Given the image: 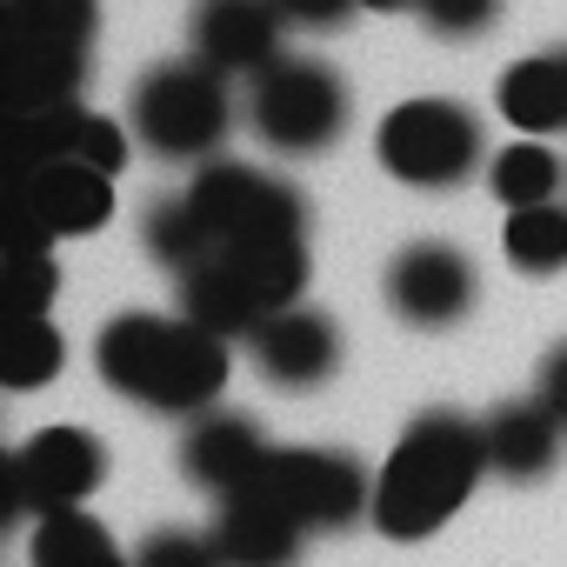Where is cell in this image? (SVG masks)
Masks as SVG:
<instances>
[{
  "label": "cell",
  "mask_w": 567,
  "mask_h": 567,
  "mask_svg": "<svg viewBox=\"0 0 567 567\" xmlns=\"http://www.w3.org/2000/svg\"><path fill=\"white\" fill-rule=\"evenodd\" d=\"M501 254H507L514 274H534V280L560 274V267H567V207H560V200L514 207V214L501 220Z\"/></svg>",
  "instance_id": "cell-21"
},
{
  "label": "cell",
  "mask_w": 567,
  "mask_h": 567,
  "mask_svg": "<svg viewBox=\"0 0 567 567\" xmlns=\"http://www.w3.org/2000/svg\"><path fill=\"white\" fill-rule=\"evenodd\" d=\"M267 454H274V441L260 434V421H247L234 408H207L181 434V474L194 487H207L214 501L234 494V487H247V481H260Z\"/></svg>",
  "instance_id": "cell-15"
},
{
  "label": "cell",
  "mask_w": 567,
  "mask_h": 567,
  "mask_svg": "<svg viewBox=\"0 0 567 567\" xmlns=\"http://www.w3.org/2000/svg\"><path fill=\"white\" fill-rule=\"evenodd\" d=\"M8 280H14V321L48 315V308H54V295H61L54 247H41V240H14V247H8Z\"/></svg>",
  "instance_id": "cell-25"
},
{
  "label": "cell",
  "mask_w": 567,
  "mask_h": 567,
  "mask_svg": "<svg viewBox=\"0 0 567 567\" xmlns=\"http://www.w3.org/2000/svg\"><path fill=\"white\" fill-rule=\"evenodd\" d=\"M560 181H567L560 154H554L547 141H534V134H520V141H507V147L487 154V194H494L507 214H514V207L560 200Z\"/></svg>",
  "instance_id": "cell-19"
},
{
  "label": "cell",
  "mask_w": 567,
  "mask_h": 567,
  "mask_svg": "<svg viewBox=\"0 0 567 567\" xmlns=\"http://www.w3.org/2000/svg\"><path fill=\"white\" fill-rule=\"evenodd\" d=\"M181 280V315L220 341H247L274 315L301 308L308 240H214Z\"/></svg>",
  "instance_id": "cell-3"
},
{
  "label": "cell",
  "mask_w": 567,
  "mask_h": 567,
  "mask_svg": "<svg viewBox=\"0 0 567 567\" xmlns=\"http://www.w3.org/2000/svg\"><path fill=\"white\" fill-rule=\"evenodd\" d=\"M227 81L200 61H161L134 81V101H127V127L147 154L161 161H214L220 141H227Z\"/></svg>",
  "instance_id": "cell-5"
},
{
  "label": "cell",
  "mask_w": 567,
  "mask_h": 567,
  "mask_svg": "<svg viewBox=\"0 0 567 567\" xmlns=\"http://www.w3.org/2000/svg\"><path fill=\"white\" fill-rule=\"evenodd\" d=\"M114 214V174L87 167V161H28L14 181V240H68V234H94Z\"/></svg>",
  "instance_id": "cell-10"
},
{
  "label": "cell",
  "mask_w": 567,
  "mask_h": 567,
  "mask_svg": "<svg viewBox=\"0 0 567 567\" xmlns=\"http://www.w3.org/2000/svg\"><path fill=\"white\" fill-rule=\"evenodd\" d=\"M501 8L507 0H421V28L427 34H441V41H474V34H487L494 21H501Z\"/></svg>",
  "instance_id": "cell-27"
},
{
  "label": "cell",
  "mask_w": 567,
  "mask_h": 567,
  "mask_svg": "<svg viewBox=\"0 0 567 567\" xmlns=\"http://www.w3.org/2000/svg\"><path fill=\"white\" fill-rule=\"evenodd\" d=\"M494 114L534 141L547 134H567V48H540V54H520L501 87H494Z\"/></svg>",
  "instance_id": "cell-18"
},
{
  "label": "cell",
  "mask_w": 567,
  "mask_h": 567,
  "mask_svg": "<svg viewBox=\"0 0 567 567\" xmlns=\"http://www.w3.org/2000/svg\"><path fill=\"white\" fill-rule=\"evenodd\" d=\"M534 394L560 414V427H567V341L560 348H547V361H540V374H534Z\"/></svg>",
  "instance_id": "cell-29"
},
{
  "label": "cell",
  "mask_w": 567,
  "mask_h": 567,
  "mask_svg": "<svg viewBox=\"0 0 567 567\" xmlns=\"http://www.w3.org/2000/svg\"><path fill=\"white\" fill-rule=\"evenodd\" d=\"M381 295H388V308L408 328H454L474 308V295H481V274H474V260L454 240H408L388 260Z\"/></svg>",
  "instance_id": "cell-11"
},
{
  "label": "cell",
  "mask_w": 567,
  "mask_h": 567,
  "mask_svg": "<svg viewBox=\"0 0 567 567\" xmlns=\"http://www.w3.org/2000/svg\"><path fill=\"white\" fill-rule=\"evenodd\" d=\"M374 161L401 181V187H461L467 174L487 167V141H481V114L447 101V94H414L401 107L381 114L374 127Z\"/></svg>",
  "instance_id": "cell-4"
},
{
  "label": "cell",
  "mask_w": 567,
  "mask_h": 567,
  "mask_svg": "<svg viewBox=\"0 0 567 567\" xmlns=\"http://www.w3.org/2000/svg\"><path fill=\"white\" fill-rule=\"evenodd\" d=\"M141 240H147V254H154L161 267H174V274H187V267L214 247L207 227H200V214L187 207V194H181V200H154L147 220H141Z\"/></svg>",
  "instance_id": "cell-23"
},
{
  "label": "cell",
  "mask_w": 567,
  "mask_h": 567,
  "mask_svg": "<svg viewBox=\"0 0 567 567\" xmlns=\"http://www.w3.org/2000/svg\"><path fill=\"white\" fill-rule=\"evenodd\" d=\"M61 361H68V341H61V328L48 315L14 321V334L0 341V381L8 388H41V381L61 374Z\"/></svg>",
  "instance_id": "cell-22"
},
{
  "label": "cell",
  "mask_w": 567,
  "mask_h": 567,
  "mask_svg": "<svg viewBox=\"0 0 567 567\" xmlns=\"http://www.w3.org/2000/svg\"><path fill=\"white\" fill-rule=\"evenodd\" d=\"M134 567H220V547L214 534H194V527H154L134 547Z\"/></svg>",
  "instance_id": "cell-26"
},
{
  "label": "cell",
  "mask_w": 567,
  "mask_h": 567,
  "mask_svg": "<svg viewBox=\"0 0 567 567\" xmlns=\"http://www.w3.org/2000/svg\"><path fill=\"white\" fill-rule=\"evenodd\" d=\"M560 414L540 401V394H520V401H501L481 414V441H487V474L501 481H540L554 474L560 461Z\"/></svg>",
  "instance_id": "cell-17"
},
{
  "label": "cell",
  "mask_w": 567,
  "mask_h": 567,
  "mask_svg": "<svg viewBox=\"0 0 567 567\" xmlns=\"http://www.w3.org/2000/svg\"><path fill=\"white\" fill-rule=\"evenodd\" d=\"M280 34H288V14H280L274 0H200L194 61L214 68L220 81H234V74L260 81L280 61Z\"/></svg>",
  "instance_id": "cell-12"
},
{
  "label": "cell",
  "mask_w": 567,
  "mask_h": 567,
  "mask_svg": "<svg viewBox=\"0 0 567 567\" xmlns=\"http://www.w3.org/2000/svg\"><path fill=\"white\" fill-rule=\"evenodd\" d=\"M34 567H134V554H121V540L87 507H68L34 520Z\"/></svg>",
  "instance_id": "cell-20"
},
{
  "label": "cell",
  "mask_w": 567,
  "mask_h": 567,
  "mask_svg": "<svg viewBox=\"0 0 567 567\" xmlns=\"http://www.w3.org/2000/svg\"><path fill=\"white\" fill-rule=\"evenodd\" d=\"M481 474H487L481 421L454 408H427L401 427V441L374 474V527L388 540H427L467 507Z\"/></svg>",
  "instance_id": "cell-2"
},
{
  "label": "cell",
  "mask_w": 567,
  "mask_h": 567,
  "mask_svg": "<svg viewBox=\"0 0 567 567\" xmlns=\"http://www.w3.org/2000/svg\"><path fill=\"white\" fill-rule=\"evenodd\" d=\"M361 8H368V14H414L421 0H361Z\"/></svg>",
  "instance_id": "cell-30"
},
{
  "label": "cell",
  "mask_w": 567,
  "mask_h": 567,
  "mask_svg": "<svg viewBox=\"0 0 567 567\" xmlns=\"http://www.w3.org/2000/svg\"><path fill=\"white\" fill-rule=\"evenodd\" d=\"M247 354H254L260 381L288 388V394H308V388L334 381V368H341V328H334V315L288 308V315H274L267 328L247 334Z\"/></svg>",
  "instance_id": "cell-14"
},
{
  "label": "cell",
  "mask_w": 567,
  "mask_h": 567,
  "mask_svg": "<svg viewBox=\"0 0 567 567\" xmlns=\"http://www.w3.org/2000/svg\"><path fill=\"white\" fill-rule=\"evenodd\" d=\"M0 8H8V34L68 41V48H87L94 41V21H101L94 0H0Z\"/></svg>",
  "instance_id": "cell-24"
},
{
  "label": "cell",
  "mask_w": 567,
  "mask_h": 567,
  "mask_svg": "<svg viewBox=\"0 0 567 567\" xmlns=\"http://www.w3.org/2000/svg\"><path fill=\"white\" fill-rule=\"evenodd\" d=\"M127 134H134V127L61 101V107L21 114L14 147H21V167H28V161H87V167H101V174H121V167H127Z\"/></svg>",
  "instance_id": "cell-16"
},
{
  "label": "cell",
  "mask_w": 567,
  "mask_h": 567,
  "mask_svg": "<svg viewBox=\"0 0 567 567\" xmlns=\"http://www.w3.org/2000/svg\"><path fill=\"white\" fill-rule=\"evenodd\" d=\"M94 368L134 408L194 421V414L220 408V388L234 374V354H227L220 334H207L187 315H147V308H134V315H114L101 328Z\"/></svg>",
  "instance_id": "cell-1"
},
{
  "label": "cell",
  "mask_w": 567,
  "mask_h": 567,
  "mask_svg": "<svg viewBox=\"0 0 567 567\" xmlns=\"http://www.w3.org/2000/svg\"><path fill=\"white\" fill-rule=\"evenodd\" d=\"M280 14H288V28H315V34H328V28H348V14L361 8V0H274Z\"/></svg>",
  "instance_id": "cell-28"
},
{
  "label": "cell",
  "mask_w": 567,
  "mask_h": 567,
  "mask_svg": "<svg viewBox=\"0 0 567 567\" xmlns=\"http://www.w3.org/2000/svg\"><path fill=\"white\" fill-rule=\"evenodd\" d=\"M260 487L288 501L308 534H334L374 514V474L341 447H274L260 467Z\"/></svg>",
  "instance_id": "cell-8"
},
{
  "label": "cell",
  "mask_w": 567,
  "mask_h": 567,
  "mask_svg": "<svg viewBox=\"0 0 567 567\" xmlns=\"http://www.w3.org/2000/svg\"><path fill=\"white\" fill-rule=\"evenodd\" d=\"M207 534L220 547V567H295V554L308 540V527L295 520V507L280 501L274 487H260V481L220 494Z\"/></svg>",
  "instance_id": "cell-13"
},
{
  "label": "cell",
  "mask_w": 567,
  "mask_h": 567,
  "mask_svg": "<svg viewBox=\"0 0 567 567\" xmlns=\"http://www.w3.org/2000/svg\"><path fill=\"white\" fill-rule=\"evenodd\" d=\"M187 207L200 214L207 240H308V200L301 187L274 181L247 161H200Z\"/></svg>",
  "instance_id": "cell-7"
},
{
  "label": "cell",
  "mask_w": 567,
  "mask_h": 567,
  "mask_svg": "<svg viewBox=\"0 0 567 567\" xmlns=\"http://www.w3.org/2000/svg\"><path fill=\"white\" fill-rule=\"evenodd\" d=\"M348 107H354V101H348L341 68H328V61H315V54H280V61L254 81V94H247V127H254L260 147L301 161V154H321V147L341 141Z\"/></svg>",
  "instance_id": "cell-6"
},
{
  "label": "cell",
  "mask_w": 567,
  "mask_h": 567,
  "mask_svg": "<svg viewBox=\"0 0 567 567\" xmlns=\"http://www.w3.org/2000/svg\"><path fill=\"white\" fill-rule=\"evenodd\" d=\"M107 481V447L87 427H41L8 461V514H68Z\"/></svg>",
  "instance_id": "cell-9"
}]
</instances>
